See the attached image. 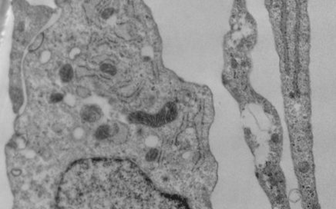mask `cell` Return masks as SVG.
<instances>
[{
    "mask_svg": "<svg viewBox=\"0 0 336 209\" xmlns=\"http://www.w3.org/2000/svg\"><path fill=\"white\" fill-rule=\"evenodd\" d=\"M52 100L53 101V102H58V101L61 100V99H62V96H61L60 95H53L52 96Z\"/></svg>",
    "mask_w": 336,
    "mask_h": 209,
    "instance_id": "7a4b0ae2",
    "label": "cell"
},
{
    "mask_svg": "<svg viewBox=\"0 0 336 209\" xmlns=\"http://www.w3.org/2000/svg\"><path fill=\"white\" fill-rule=\"evenodd\" d=\"M59 75H60L61 79L63 82H67L70 81L72 77H73V69L69 65H66L60 70Z\"/></svg>",
    "mask_w": 336,
    "mask_h": 209,
    "instance_id": "6da1fadb",
    "label": "cell"
}]
</instances>
